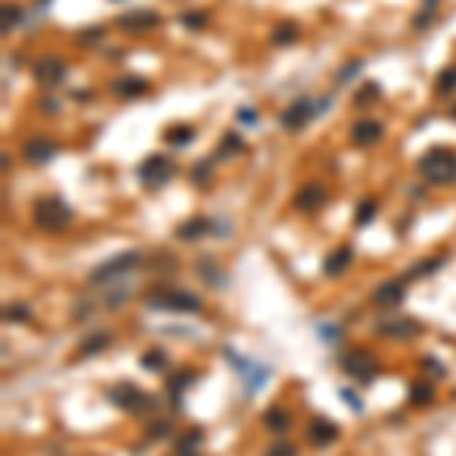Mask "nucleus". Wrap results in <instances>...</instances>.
<instances>
[{
    "label": "nucleus",
    "instance_id": "1",
    "mask_svg": "<svg viewBox=\"0 0 456 456\" xmlns=\"http://www.w3.org/2000/svg\"><path fill=\"white\" fill-rule=\"evenodd\" d=\"M417 170L432 186H450V182H456V152L448 146H432L429 152H423Z\"/></svg>",
    "mask_w": 456,
    "mask_h": 456
},
{
    "label": "nucleus",
    "instance_id": "2",
    "mask_svg": "<svg viewBox=\"0 0 456 456\" xmlns=\"http://www.w3.org/2000/svg\"><path fill=\"white\" fill-rule=\"evenodd\" d=\"M70 219H74V210L64 198L58 195H46L34 201V226L43 228V231H64L70 226Z\"/></svg>",
    "mask_w": 456,
    "mask_h": 456
},
{
    "label": "nucleus",
    "instance_id": "3",
    "mask_svg": "<svg viewBox=\"0 0 456 456\" xmlns=\"http://www.w3.org/2000/svg\"><path fill=\"white\" fill-rule=\"evenodd\" d=\"M174 177H177V161L170 156H161V152L146 156L144 161H140V168H137V180L144 182V189H149V192L165 189Z\"/></svg>",
    "mask_w": 456,
    "mask_h": 456
},
{
    "label": "nucleus",
    "instance_id": "4",
    "mask_svg": "<svg viewBox=\"0 0 456 456\" xmlns=\"http://www.w3.org/2000/svg\"><path fill=\"white\" fill-rule=\"evenodd\" d=\"M107 399L125 414H146V411L156 408V399H152L149 392L140 390L137 383H131V380L113 383V387L107 390Z\"/></svg>",
    "mask_w": 456,
    "mask_h": 456
},
{
    "label": "nucleus",
    "instance_id": "5",
    "mask_svg": "<svg viewBox=\"0 0 456 456\" xmlns=\"http://www.w3.org/2000/svg\"><path fill=\"white\" fill-rule=\"evenodd\" d=\"M326 107H332V98H322L320 104H313L310 98H296L292 104L280 113V125L286 131H301L304 125H310L320 113H326Z\"/></svg>",
    "mask_w": 456,
    "mask_h": 456
},
{
    "label": "nucleus",
    "instance_id": "6",
    "mask_svg": "<svg viewBox=\"0 0 456 456\" xmlns=\"http://www.w3.org/2000/svg\"><path fill=\"white\" fill-rule=\"evenodd\" d=\"M140 262H144V252L140 250H125V252H119L116 259H107L104 265H98L95 271H91L88 280L95 283V286H100V283H116L122 277H128Z\"/></svg>",
    "mask_w": 456,
    "mask_h": 456
},
{
    "label": "nucleus",
    "instance_id": "7",
    "mask_svg": "<svg viewBox=\"0 0 456 456\" xmlns=\"http://www.w3.org/2000/svg\"><path fill=\"white\" fill-rule=\"evenodd\" d=\"M146 304L152 310H174V313H198L201 298L186 289H152L146 296Z\"/></svg>",
    "mask_w": 456,
    "mask_h": 456
},
{
    "label": "nucleus",
    "instance_id": "8",
    "mask_svg": "<svg viewBox=\"0 0 456 456\" xmlns=\"http://www.w3.org/2000/svg\"><path fill=\"white\" fill-rule=\"evenodd\" d=\"M341 368L347 371L350 378H356L362 383H371L374 374H378V359H374L368 350L356 347V350H350V353H344L341 356Z\"/></svg>",
    "mask_w": 456,
    "mask_h": 456
},
{
    "label": "nucleus",
    "instance_id": "9",
    "mask_svg": "<svg viewBox=\"0 0 456 456\" xmlns=\"http://www.w3.org/2000/svg\"><path fill=\"white\" fill-rule=\"evenodd\" d=\"M34 83L37 86H43V88H55L61 86L67 79V64H64V58H58V55H43L34 64Z\"/></svg>",
    "mask_w": 456,
    "mask_h": 456
},
{
    "label": "nucleus",
    "instance_id": "10",
    "mask_svg": "<svg viewBox=\"0 0 456 456\" xmlns=\"http://www.w3.org/2000/svg\"><path fill=\"white\" fill-rule=\"evenodd\" d=\"M226 359L238 368V374H240V380H243V387H247V392L262 390V383L268 380V368H265V365H256V362H250V359H240L235 347H226Z\"/></svg>",
    "mask_w": 456,
    "mask_h": 456
},
{
    "label": "nucleus",
    "instance_id": "11",
    "mask_svg": "<svg viewBox=\"0 0 456 456\" xmlns=\"http://www.w3.org/2000/svg\"><path fill=\"white\" fill-rule=\"evenodd\" d=\"M116 25L122 30H131V34H146V30L161 25V16L152 13V9H146V6H140V9H128V13H122L116 18Z\"/></svg>",
    "mask_w": 456,
    "mask_h": 456
},
{
    "label": "nucleus",
    "instance_id": "12",
    "mask_svg": "<svg viewBox=\"0 0 456 456\" xmlns=\"http://www.w3.org/2000/svg\"><path fill=\"white\" fill-rule=\"evenodd\" d=\"M292 204H296V210H301V213H317L329 204V192L322 182H304V186L296 192V198H292Z\"/></svg>",
    "mask_w": 456,
    "mask_h": 456
},
{
    "label": "nucleus",
    "instance_id": "13",
    "mask_svg": "<svg viewBox=\"0 0 456 456\" xmlns=\"http://www.w3.org/2000/svg\"><path fill=\"white\" fill-rule=\"evenodd\" d=\"M58 152H61V146L52 137H43V134L25 140V146H22V156H25L28 165H49Z\"/></svg>",
    "mask_w": 456,
    "mask_h": 456
},
{
    "label": "nucleus",
    "instance_id": "14",
    "mask_svg": "<svg viewBox=\"0 0 456 456\" xmlns=\"http://www.w3.org/2000/svg\"><path fill=\"white\" fill-rule=\"evenodd\" d=\"M378 332L383 338H395V341H411L420 334V322L411 317H399V320H383L378 322Z\"/></svg>",
    "mask_w": 456,
    "mask_h": 456
},
{
    "label": "nucleus",
    "instance_id": "15",
    "mask_svg": "<svg viewBox=\"0 0 456 456\" xmlns=\"http://www.w3.org/2000/svg\"><path fill=\"white\" fill-rule=\"evenodd\" d=\"M383 137V125L378 119H359L356 125L350 128V140L356 146H374Z\"/></svg>",
    "mask_w": 456,
    "mask_h": 456
},
{
    "label": "nucleus",
    "instance_id": "16",
    "mask_svg": "<svg viewBox=\"0 0 456 456\" xmlns=\"http://www.w3.org/2000/svg\"><path fill=\"white\" fill-rule=\"evenodd\" d=\"M174 235L180 240H201V238H207V235H216V231H213V219H207V216H192L186 222H180Z\"/></svg>",
    "mask_w": 456,
    "mask_h": 456
},
{
    "label": "nucleus",
    "instance_id": "17",
    "mask_svg": "<svg viewBox=\"0 0 456 456\" xmlns=\"http://www.w3.org/2000/svg\"><path fill=\"white\" fill-rule=\"evenodd\" d=\"M110 91H113L116 98L122 100H131V98H140V95H146L149 91V83L144 76H119L110 83Z\"/></svg>",
    "mask_w": 456,
    "mask_h": 456
},
{
    "label": "nucleus",
    "instance_id": "18",
    "mask_svg": "<svg viewBox=\"0 0 456 456\" xmlns=\"http://www.w3.org/2000/svg\"><path fill=\"white\" fill-rule=\"evenodd\" d=\"M374 304L378 308H399V304L404 301V283L402 280H387L380 283L378 289H374Z\"/></svg>",
    "mask_w": 456,
    "mask_h": 456
},
{
    "label": "nucleus",
    "instance_id": "19",
    "mask_svg": "<svg viewBox=\"0 0 456 456\" xmlns=\"http://www.w3.org/2000/svg\"><path fill=\"white\" fill-rule=\"evenodd\" d=\"M338 426H334L332 420H313L310 426H308V438L317 444V448H329V444L338 438Z\"/></svg>",
    "mask_w": 456,
    "mask_h": 456
},
{
    "label": "nucleus",
    "instance_id": "20",
    "mask_svg": "<svg viewBox=\"0 0 456 456\" xmlns=\"http://www.w3.org/2000/svg\"><path fill=\"white\" fill-rule=\"evenodd\" d=\"M301 40V25L298 22H280V25H274L271 30V43L274 46H296Z\"/></svg>",
    "mask_w": 456,
    "mask_h": 456
},
{
    "label": "nucleus",
    "instance_id": "21",
    "mask_svg": "<svg viewBox=\"0 0 456 456\" xmlns=\"http://www.w3.org/2000/svg\"><path fill=\"white\" fill-rule=\"evenodd\" d=\"M350 262H353V247H338L334 252H329L326 262H322V271H326L329 277H338V274L347 271Z\"/></svg>",
    "mask_w": 456,
    "mask_h": 456
},
{
    "label": "nucleus",
    "instance_id": "22",
    "mask_svg": "<svg viewBox=\"0 0 456 456\" xmlns=\"http://www.w3.org/2000/svg\"><path fill=\"white\" fill-rule=\"evenodd\" d=\"M438 6H441V0H423L417 16L411 18V28L414 30H429L435 25V18H438Z\"/></svg>",
    "mask_w": 456,
    "mask_h": 456
},
{
    "label": "nucleus",
    "instance_id": "23",
    "mask_svg": "<svg viewBox=\"0 0 456 456\" xmlns=\"http://www.w3.org/2000/svg\"><path fill=\"white\" fill-rule=\"evenodd\" d=\"M110 344H113V338H110V332H95L88 334V338L79 344V356L88 359V356H98V353H104Z\"/></svg>",
    "mask_w": 456,
    "mask_h": 456
},
{
    "label": "nucleus",
    "instance_id": "24",
    "mask_svg": "<svg viewBox=\"0 0 456 456\" xmlns=\"http://www.w3.org/2000/svg\"><path fill=\"white\" fill-rule=\"evenodd\" d=\"M240 149H243V137L238 134V131H226L213 156H216V161H222V158H231V156H235V152H240Z\"/></svg>",
    "mask_w": 456,
    "mask_h": 456
},
{
    "label": "nucleus",
    "instance_id": "25",
    "mask_svg": "<svg viewBox=\"0 0 456 456\" xmlns=\"http://www.w3.org/2000/svg\"><path fill=\"white\" fill-rule=\"evenodd\" d=\"M262 423H265V429L271 432H286L289 429V411H283V408H268L265 414H262Z\"/></svg>",
    "mask_w": 456,
    "mask_h": 456
},
{
    "label": "nucleus",
    "instance_id": "26",
    "mask_svg": "<svg viewBox=\"0 0 456 456\" xmlns=\"http://www.w3.org/2000/svg\"><path fill=\"white\" fill-rule=\"evenodd\" d=\"M195 380V374L192 371H177V374H170V380H168V392H170V402L180 408V395L186 392V387Z\"/></svg>",
    "mask_w": 456,
    "mask_h": 456
},
{
    "label": "nucleus",
    "instance_id": "27",
    "mask_svg": "<svg viewBox=\"0 0 456 456\" xmlns=\"http://www.w3.org/2000/svg\"><path fill=\"white\" fill-rule=\"evenodd\" d=\"M165 140L170 146H189L192 140H195V128L192 125H170L165 131Z\"/></svg>",
    "mask_w": 456,
    "mask_h": 456
},
{
    "label": "nucleus",
    "instance_id": "28",
    "mask_svg": "<svg viewBox=\"0 0 456 456\" xmlns=\"http://www.w3.org/2000/svg\"><path fill=\"white\" fill-rule=\"evenodd\" d=\"M380 86L378 83H362V88L356 91V95H353V104H356L359 110H365L368 104H374V100H380Z\"/></svg>",
    "mask_w": 456,
    "mask_h": 456
},
{
    "label": "nucleus",
    "instance_id": "29",
    "mask_svg": "<svg viewBox=\"0 0 456 456\" xmlns=\"http://www.w3.org/2000/svg\"><path fill=\"white\" fill-rule=\"evenodd\" d=\"M435 91L444 98V95H453L456 91V64H450V67H444L441 74H438V79H435Z\"/></svg>",
    "mask_w": 456,
    "mask_h": 456
},
{
    "label": "nucleus",
    "instance_id": "30",
    "mask_svg": "<svg viewBox=\"0 0 456 456\" xmlns=\"http://www.w3.org/2000/svg\"><path fill=\"white\" fill-rule=\"evenodd\" d=\"M444 256H435V259H429V262H417L411 271H408V280H420V277H429V274H435L441 265H444Z\"/></svg>",
    "mask_w": 456,
    "mask_h": 456
},
{
    "label": "nucleus",
    "instance_id": "31",
    "mask_svg": "<svg viewBox=\"0 0 456 456\" xmlns=\"http://www.w3.org/2000/svg\"><path fill=\"white\" fill-rule=\"evenodd\" d=\"M201 438H204V432H201V429H192L186 438H180V444H177V456H198V444H201Z\"/></svg>",
    "mask_w": 456,
    "mask_h": 456
},
{
    "label": "nucleus",
    "instance_id": "32",
    "mask_svg": "<svg viewBox=\"0 0 456 456\" xmlns=\"http://www.w3.org/2000/svg\"><path fill=\"white\" fill-rule=\"evenodd\" d=\"M378 216V198H362V204L356 210V226H368Z\"/></svg>",
    "mask_w": 456,
    "mask_h": 456
},
{
    "label": "nucleus",
    "instance_id": "33",
    "mask_svg": "<svg viewBox=\"0 0 456 456\" xmlns=\"http://www.w3.org/2000/svg\"><path fill=\"white\" fill-rule=\"evenodd\" d=\"M22 6L18 4H4V34H13V28L22 22Z\"/></svg>",
    "mask_w": 456,
    "mask_h": 456
},
{
    "label": "nucleus",
    "instance_id": "34",
    "mask_svg": "<svg viewBox=\"0 0 456 456\" xmlns=\"http://www.w3.org/2000/svg\"><path fill=\"white\" fill-rule=\"evenodd\" d=\"M362 67H365V61H362V58L347 61V64H344V67L338 70V76H334V86H347V79H350V76H356Z\"/></svg>",
    "mask_w": 456,
    "mask_h": 456
},
{
    "label": "nucleus",
    "instance_id": "35",
    "mask_svg": "<svg viewBox=\"0 0 456 456\" xmlns=\"http://www.w3.org/2000/svg\"><path fill=\"white\" fill-rule=\"evenodd\" d=\"M408 395H411V404H429L432 402V387L429 383H414Z\"/></svg>",
    "mask_w": 456,
    "mask_h": 456
},
{
    "label": "nucleus",
    "instance_id": "36",
    "mask_svg": "<svg viewBox=\"0 0 456 456\" xmlns=\"http://www.w3.org/2000/svg\"><path fill=\"white\" fill-rule=\"evenodd\" d=\"M198 271L204 274V280H210L213 286H222V280H216V277H222V271H219L216 265H213L210 259H198Z\"/></svg>",
    "mask_w": 456,
    "mask_h": 456
},
{
    "label": "nucleus",
    "instance_id": "37",
    "mask_svg": "<svg viewBox=\"0 0 456 456\" xmlns=\"http://www.w3.org/2000/svg\"><path fill=\"white\" fill-rule=\"evenodd\" d=\"M180 22L186 25V28H192V30H198V28L207 25V13H204V9H195V13H182Z\"/></svg>",
    "mask_w": 456,
    "mask_h": 456
},
{
    "label": "nucleus",
    "instance_id": "38",
    "mask_svg": "<svg viewBox=\"0 0 456 456\" xmlns=\"http://www.w3.org/2000/svg\"><path fill=\"white\" fill-rule=\"evenodd\" d=\"M192 182H195V186H207L210 182V161H198V165L192 168Z\"/></svg>",
    "mask_w": 456,
    "mask_h": 456
},
{
    "label": "nucleus",
    "instance_id": "39",
    "mask_svg": "<svg viewBox=\"0 0 456 456\" xmlns=\"http://www.w3.org/2000/svg\"><path fill=\"white\" fill-rule=\"evenodd\" d=\"M4 320L6 322H25V320H30V310L25 308V304H13V308H6Z\"/></svg>",
    "mask_w": 456,
    "mask_h": 456
},
{
    "label": "nucleus",
    "instance_id": "40",
    "mask_svg": "<svg viewBox=\"0 0 456 456\" xmlns=\"http://www.w3.org/2000/svg\"><path fill=\"white\" fill-rule=\"evenodd\" d=\"M104 40V28H88V30H79V43L83 46H95Z\"/></svg>",
    "mask_w": 456,
    "mask_h": 456
},
{
    "label": "nucleus",
    "instance_id": "41",
    "mask_svg": "<svg viewBox=\"0 0 456 456\" xmlns=\"http://www.w3.org/2000/svg\"><path fill=\"white\" fill-rule=\"evenodd\" d=\"M265 456H298V450L289 441H277V444H271Z\"/></svg>",
    "mask_w": 456,
    "mask_h": 456
},
{
    "label": "nucleus",
    "instance_id": "42",
    "mask_svg": "<svg viewBox=\"0 0 456 456\" xmlns=\"http://www.w3.org/2000/svg\"><path fill=\"white\" fill-rule=\"evenodd\" d=\"M140 362H144V368H165V353H158V350H149L146 353V356L144 359H140Z\"/></svg>",
    "mask_w": 456,
    "mask_h": 456
},
{
    "label": "nucleus",
    "instance_id": "43",
    "mask_svg": "<svg viewBox=\"0 0 456 456\" xmlns=\"http://www.w3.org/2000/svg\"><path fill=\"white\" fill-rule=\"evenodd\" d=\"M168 432H170V423H168V420H158V423L149 429V438H165Z\"/></svg>",
    "mask_w": 456,
    "mask_h": 456
},
{
    "label": "nucleus",
    "instance_id": "44",
    "mask_svg": "<svg viewBox=\"0 0 456 456\" xmlns=\"http://www.w3.org/2000/svg\"><path fill=\"white\" fill-rule=\"evenodd\" d=\"M341 395H344V399H347V404H350V408H353V411H362V402H359V395H353L350 390H344Z\"/></svg>",
    "mask_w": 456,
    "mask_h": 456
},
{
    "label": "nucleus",
    "instance_id": "45",
    "mask_svg": "<svg viewBox=\"0 0 456 456\" xmlns=\"http://www.w3.org/2000/svg\"><path fill=\"white\" fill-rule=\"evenodd\" d=\"M238 119H240V122H250V125H252V122H259V113H252V110L243 107L240 113H238Z\"/></svg>",
    "mask_w": 456,
    "mask_h": 456
},
{
    "label": "nucleus",
    "instance_id": "46",
    "mask_svg": "<svg viewBox=\"0 0 456 456\" xmlns=\"http://www.w3.org/2000/svg\"><path fill=\"white\" fill-rule=\"evenodd\" d=\"M43 110H46V113H55L58 104H55V100H43Z\"/></svg>",
    "mask_w": 456,
    "mask_h": 456
},
{
    "label": "nucleus",
    "instance_id": "47",
    "mask_svg": "<svg viewBox=\"0 0 456 456\" xmlns=\"http://www.w3.org/2000/svg\"><path fill=\"white\" fill-rule=\"evenodd\" d=\"M450 119H456V107H450Z\"/></svg>",
    "mask_w": 456,
    "mask_h": 456
}]
</instances>
